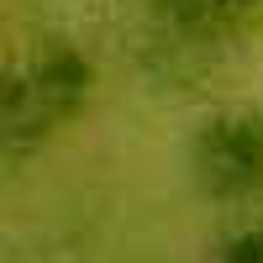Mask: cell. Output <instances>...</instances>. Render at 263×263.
Returning <instances> with one entry per match:
<instances>
[{"mask_svg":"<svg viewBox=\"0 0 263 263\" xmlns=\"http://www.w3.org/2000/svg\"><path fill=\"white\" fill-rule=\"evenodd\" d=\"M90 84H95V69L74 42L37 48L0 84V137L16 142V147H32L42 137H53L58 126H69L84 111Z\"/></svg>","mask_w":263,"mask_h":263,"instance_id":"cell-1","label":"cell"},{"mask_svg":"<svg viewBox=\"0 0 263 263\" xmlns=\"http://www.w3.org/2000/svg\"><path fill=\"white\" fill-rule=\"evenodd\" d=\"M190 179L205 200H253L263 190V111L232 105L195 126Z\"/></svg>","mask_w":263,"mask_h":263,"instance_id":"cell-2","label":"cell"},{"mask_svg":"<svg viewBox=\"0 0 263 263\" xmlns=\"http://www.w3.org/2000/svg\"><path fill=\"white\" fill-rule=\"evenodd\" d=\"M216 263H263V221L232 232L221 242V258H216Z\"/></svg>","mask_w":263,"mask_h":263,"instance_id":"cell-3","label":"cell"},{"mask_svg":"<svg viewBox=\"0 0 263 263\" xmlns=\"http://www.w3.org/2000/svg\"><path fill=\"white\" fill-rule=\"evenodd\" d=\"M190 6H195V16H248L263 0H190Z\"/></svg>","mask_w":263,"mask_h":263,"instance_id":"cell-4","label":"cell"}]
</instances>
